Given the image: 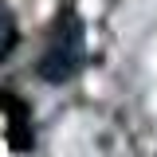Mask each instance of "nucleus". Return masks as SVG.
I'll use <instances>...</instances> for the list:
<instances>
[{"instance_id": "nucleus-1", "label": "nucleus", "mask_w": 157, "mask_h": 157, "mask_svg": "<svg viewBox=\"0 0 157 157\" xmlns=\"http://www.w3.org/2000/svg\"><path fill=\"white\" fill-rule=\"evenodd\" d=\"M82 63H86V28L71 8H63L55 24L47 28V43L36 63V75L51 86H63L82 71Z\"/></svg>"}, {"instance_id": "nucleus-2", "label": "nucleus", "mask_w": 157, "mask_h": 157, "mask_svg": "<svg viewBox=\"0 0 157 157\" xmlns=\"http://www.w3.org/2000/svg\"><path fill=\"white\" fill-rule=\"evenodd\" d=\"M20 39V28H16V16H12V8L0 0V59L12 55V47H16Z\"/></svg>"}]
</instances>
